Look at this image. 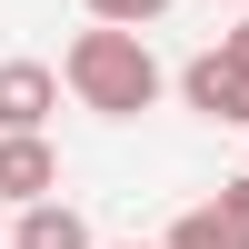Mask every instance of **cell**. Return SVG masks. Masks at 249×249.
<instances>
[{
  "label": "cell",
  "instance_id": "cell-5",
  "mask_svg": "<svg viewBox=\"0 0 249 249\" xmlns=\"http://www.w3.org/2000/svg\"><path fill=\"white\" fill-rule=\"evenodd\" d=\"M10 249H100V239H90V219L50 190V199H30V210H10Z\"/></svg>",
  "mask_w": 249,
  "mask_h": 249
},
{
  "label": "cell",
  "instance_id": "cell-4",
  "mask_svg": "<svg viewBox=\"0 0 249 249\" xmlns=\"http://www.w3.org/2000/svg\"><path fill=\"white\" fill-rule=\"evenodd\" d=\"M60 90H70V80H60L50 60H0V130H50Z\"/></svg>",
  "mask_w": 249,
  "mask_h": 249
},
{
  "label": "cell",
  "instance_id": "cell-2",
  "mask_svg": "<svg viewBox=\"0 0 249 249\" xmlns=\"http://www.w3.org/2000/svg\"><path fill=\"white\" fill-rule=\"evenodd\" d=\"M179 100H190L199 120H219V130H249V20H230V30L179 70Z\"/></svg>",
  "mask_w": 249,
  "mask_h": 249
},
{
  "label": "cell",
  "instance_id": "cell-1",
  "mask_svg": "<svg viewBox=\"0 0 249 249\" xmlns=\"http://www.w3.org/2000/svg\"><path fill=\"white\" fill-rule=\"evenodd\" d=\"M60 80H70V100L100 110V120H140L170 90V70L150 60V30H130V20H90V30L60 50Z\"/></svg>",
  "mask_w": 249,
  "mask_h": 249
},
{
  "label": "cell",
  "instance_id": "cell-6",
  "mask_svg": "<svg viewBox=\"0 0 249 249\" xmlns=\"http://www.w3.org/2000/svg\"><path fill=\"white\" fill-rule=\"evenodd\" d=\"M170 249H249V230L219 210V199H199V210H179V219H170Z\"/></svg>",
  "mask_w": 249,
  "mask_h": 249
},
{
  "label": "cell",
  "instance_id": "cell-3",
  "mask_svg": "<svg viewBox=\"0 0 249 249\" xmlns=\"http://www.w3.org/2000/svg\"><path fill=\"white\" fill-rule=\"evenodd\" d=\"M60 190V150H50V130H0V199L10 210H30V199H50Z\"/></svg>",
  "mask_w": 249,
  "mask_h": 249
},
{
  "label": "cell",
  "instance_id": "cell-8",
  "mask_svg": "<svg viewBox=\"0 0 249 249\" xmlns=\"http://www.w3.org/2000/svg\"><path fill=\"white\" fill-rule=\"evenodd\" d=\"M120 249H170V239H120Z\"/></svg>",
  "mask_w": 249,
  "mask_h": 249
},
{
  "label": "cell",
  "instance_id": "cell-7",
  "mask_svg": "<svg viewBox=\"0 0 249 249\" xmlns=\"http://www.w3.org/2000/svg\"><path fill=\"white\" fill-rule=\"evenodd\" d=\"M80 10H90V20H130V30H150L170 0H80Z\"/></svg>",
  "mask_w": 249,
  "mask_h": 249
},
{
  "label": "cell",
  "instance_id": "cell-9",
  "mask_svg": "<svg viewBox=\"0 0 249 249\" xmlns=\"http://www.w3.org/2000/svg\"><path fill=\"white\" fill-rule=\"evenodd\" d=\"M0 210H10V199H0Z\"/></svg>",
  "mask_w": 249,
  "mask_h": 249
}]
</instances>
